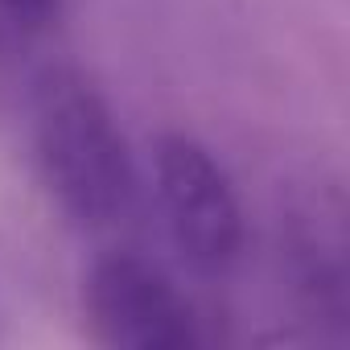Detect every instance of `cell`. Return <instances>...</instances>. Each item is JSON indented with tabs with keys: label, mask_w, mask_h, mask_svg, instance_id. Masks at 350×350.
I'll return each instance as SVG.
<instances>
[{
	"label": "cell",
	"mask_w": 350,
	"mask_h": 350,
	"mask_svg": "<svg viewBox=\"0 0 350 350\" xmlns=\"http://www.w3.org/2000/svg\"><path fill=\"white\" fill-rule=\"evenodd\" d=\"M33 157L50 198L79 227H111L136 173L107 95L75 66H50L33 91Z\"/></svg>",
	"instance_id": "obj_1"
},
{
	"label": "cell",
	"mask_w": 350,
	"mask_h": 350,
	"mask_svg": "<svg viewBox=\"0 0 350 350\" xmlns=\"http://www.w3.org/2000/svg\"><path fill=\"white\" fill-rule=\"evenodd\" d=\"M152 182L173 247L198 272H227L243 252V206L219 157L186 132H161Z\"/></svg>",
	"instance_id": "obj_2"
},
{
	"label": "cell",
	"mask_w": 350,
	"mask_h": 350,
	"mask_svg": "<svg viewBox=\"0 0 350 350\" xmlns=\"http://www.w3.org/2000/svg\"><path fill=\"white\" fill-rule=\"evenodd\" d=\"M79 305L87 338L103 350H190L202 342L190 297L132 252L99 256L83 272Z\"/></svg>",
	"instance_id": "obj_3"
},
{
	"label": "cell",
	"mask_w": 350,
	"mask_h": 350,
	"mask_svg": "<svg viewBox=\"0 0 350 350\" xmlns=\"http://www.w3.org/2000/svg\"><path fill=\"white\" fill-rule=\"evenodd\" d=\"M284 268L293 276L297 301L313 317L342 321L350 309V239H346V206L334 186L305 190L280 227Z\"/></svg>",
	"instance_id": "obj_4"
},
{
	"label": "cell",
	"mask_w": 350,
	"mask_h": 350,
	"mask_svg": "<svg viewBox=\"0 0 350 350\" xmlns=\"http://www.w3.org/2000/svg\"><path fill=\"white\" fill-rule=\"evenodd\" d=\"M0 17L17 33H50L62 17V0H0Z\"/></svg>",
	"instance_id": "obj_5"
}]
</instances>
